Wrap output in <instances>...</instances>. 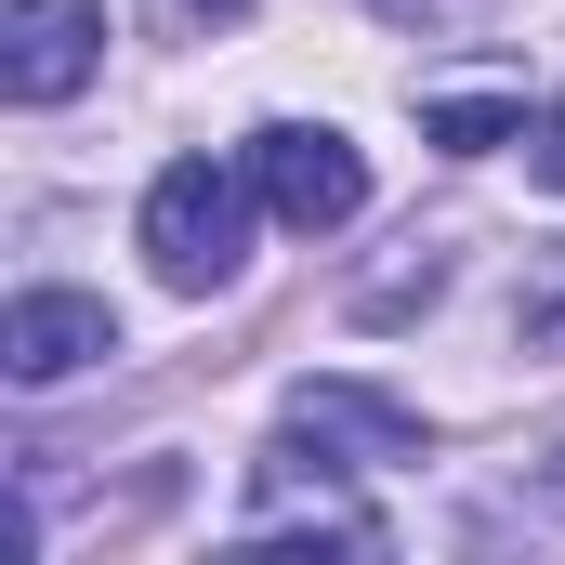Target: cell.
<instances>
[{"label":"cell","instance_id":"cell-1","mask_svg":"<svg viewBox=\"0 0 565 565\" xmlns=\"http://www.w3.org/2000/svg\"><path fill=\"white\" fill-rule=\"evenodd\" d=\"M237 250H250V184H237L224 158H171V171L145 184V264L171 289H224Z\"/></svg>","mask_w":565,"mask_h":565},{"label":"cell","instance_id":"cell-2","mask_svg":"<svg viewBox=\"0 0 565 565\" xmlns=\"http://www.w3.org/2000/svg\"><path fill=\"white\" fill-rule=\"evenodd\" d=\"M250 184H264V211H277L289 237H342V224L369 211V158H355L342 132H316V119L250 132Z\"/></svg>","mask_w":565,"mask_h":565},{"label":"cell","instance_id":"cell-3","mask_svg":"<svg viewBox=\"0 0 565 565\" xmlns=\"http://www.w3.org/2000/svg\"><path fill=\"white\" fill-rule=\"evenodd\" d=\"M289 526H316V540H342V553H382V513L342 500V447H316L302 422H289L277 447H264V473H250V553L289 540Z\"/></svg>","mask_w":565,"mask_h":565},{"label":"cell","instance_id":"cell-4","mask_svg":"<svg viewBox=\"0 0 565 565\" xmlns=\"http://www.w3.org/2000/svg\"><path fill=\"white\" fill-rule=\"evenodd\" d=\"M106 66V0H0V93L13 106H66Z\"/></svg>","mask_w":565,"mask_h":565},{"label":"cell","instance_id":"cell-5","mask_svg":"<svg viewBox=\"0 0 565 565\" xmlns=\"http://www.w3.org/2000/svg\"><path fill=\"white\" fill-rule=\"evenodd\" d=\"M93 355H119V316L93 302V289H26L13 316H0V369L40 395V382H79Z\"/></svg>","mask_w":565,"mask_h":565},{"label":"cell","instance_id":"cell-6","mask_svg":"<svg viewBox=\"0 0 565 565\" xmlns=\"http://www.w3.org/2000/svg\"><path fill=\"white\" fill-rule=\"evenodd\" d=\"M289 422L316 434V447H342V460H369V473H382V460H422V422H408L395 395H355V382H302Z\"/></svg>","mask_w":565,"mask_h":565},{"label":"cell","instance_id":"cell-7","mask_svg":"<svg viewBox=\"0 0 565 565\" xmlns=\"http://www.w3.org/2000/svg\"><path fill=\"white\" fill-rule=\"evenodd\" d=\"M422 132L447 145V158H487V145H526V106H513V93H434Z\"/></svg>","mask_w":565,"mask_h":565},{"label":"cell","instance_id":"cell-8","mask_svg":"<svg viewBox=\"0 0 565 565\" xmlns=\"http://www.w3.org/2000/svg\"><path fill=\"white\" fill-rule=\"evenodd\" d=\"M513 342H526V355H565V250L526 264V289H513Z\"/></svg>","mask_w":565,"mask_h":565},{"label":"cell","instance_id":"cell-9","mask_svg":"<svg viewBox=\"0 0 565 565\" xmlns=\"http://www.w3.org/2000/svg\"><path fill=\"white\" fill-rule=\"evenodd\" d=\"M526 171H540V184H553V198H565V106H553V119H540V132H526Z\"/></svg>","mask_w":565,"mask_h":565},{"label":"cell","instance_id":"cell-10","mask_svg":"<svg viewBox=\"0 0 565 565\" xmlns=\"http://www.w3.org/2000/svg\"><path fill=\"white\" fill-rule=\"evenodd\" d=\"M184 13H211V26H237V13H250V0H184Z\"/></svg>","mask_w":565,"mask_h":565},{"label":"cell","instance_id":"cell-11","mask_svg":"<svg viewBox=\"0 0 565 565\" xmlns=\"http://www.w3.org/2000/svg\"><path fill=\"white\" fill-rule=\"evenodd\" d=\"M382 13H395V26H408V13H434V0H382Z\"/></svg>","mask_w":565,"mask_h":565},{"label":"cell","instance_id":"cell-12","mask_svg":"<svg viewBox=\"0 0 565 565\" xmlns=\"http://www.w3.org/2000/svg\"><path fill=\"white\" fill-rule=\"evenodd\" d=\"M553 513H565V460H553Z\"/></svg>","mask_w":565,"mask_h":565}]
</instances>
